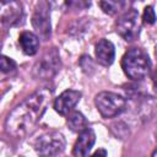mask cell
Masks as SVG:
<instances>
[{"mask_svg": "<svg viewBox=\"0 0 157 157\" xmlns=\"http://www.w3.org/2000/svg\"><path fill=\"white\" fill-rule=\"evenodd\" d=\"M16 67H17V65L11 58H9L6 55H0V71L1 72L11 74L16 70Z\"/></svg>", "mask_w": 157, "mask_h": 157, "instance_id": "cell-15", "label": "cell"}, {"mask_svg": "<svg viewBox=\"0 0 157 157\" xmlns=\"http://www.w3.org/2000/svg\"><path fill=\"white\" fill-rule=\"evenodd\" d=\"M140 29H141L140 15L135 9L125 10V12H123L115 22L117 33L126 42L135 40L140 34Z\"/></svg>", "mask_w": 157, "mask_h": 157, "instance_id": "cell-6", "label": "cell"}, {"mask_svg": "<svg viewBox=\"0 0 157 157\" xmlns=\"http://www.w3.org/2000/svg\"><path fill=\"white\" fill-rule=\"evenodd\" d=\"M32 26L37 32V37L43 40H48L52 34V25H50V5L47 1H40L37 4L32 18Z\"/></svg>", "mask_w": 157, "mask_h": 157, "instance_id": "cell-7", "label": "cell"}, {"mask_svg": "<svg viewBox=\"0 0 157 157\" xmlns=\"http://www.w3.org/2000/svg\"><path fill=\"white\" fill-rule=\"evenodd\" d=\"M94 54L98 64L103 66H109L113 64L115 58V48L113 43L105 38L99 39L94 45Z\"/></svg>", "mask_w": 157, "mask_h": 157, "instance_id": "cell-11", "label": "cell"}, {"mask_svg": "<svg viewBox=\"0 0 157 157\" xmlns=\"http://www.w3.org/2000/svg\"><path fill=\"white\" fill-rule=\"evenodd\" d=\"M96 142V134L91 128H87L78 134V139L74 145L72 153L75 157H88Z\"/></svg>", "mask_w": 157, "mask_h": 157, "instance_id": "cell-10", "label": "cell"}, {"mask_svg": "<svg viewBox=\"0 0 157 157\" xmlns=\"http://www.w3.org/2000/svg\"><path fill=\"white\" fill-rule=\"evenodd\" d=\"M25 12L20 1L0 0V28H10L22 25Z\"/></svg>", "mask_w": 157, "mask_h": 157, "instance_id": "cell-8", "label": "cell"}, {"mask_svg": "<svg viewBox=\"0 0 157 157\" xmlns=\"http://www.w3.org/2000/svg\"><path fill=\"white\" fill-rule=\"evenodd\" d=\"M61 66L60 54L56 48H50L43 53V55L36 61L32 74L38 80H50L54 77Z\"/></svg>", "mask_w": 157, "mask_h": 157, "instance_id": "cell-3", "label": "cell"}, {"mask_svg": "<svg viewBox=\"0 0 157 157\" xmlns=\"http://www.w3.org/2000/svg\"><path fill=\"white\" fill-rule=\"evenodd\" d=\"M67 126L70 128L71 131L74 132H82L83 130H86L88 128V121L86 119V117L81 113V112H71L67 114V119H66Z\"/></svg>", "mask_w": 157, "mask_h": 157, "instance_id": "cell-13", "label": "cell"}, {"mask_svg": "<svg viewBox=\"0 0 157 157\" xmlns=\"http://www.w3.org/2000/svg\"><path fill=\"white\" fill-rule=\"evenodd\" d=\"M80 65L83 69V71H86V72H88L90 70H93V67H94L93 66V63H92V60H91V58L88 55H82L81 56Z\"/></svg>", "mask_w": 157, "mask_h": 157, "instance_id": "cell-17", "label": "cell"}, {"mask_svg": "<svg viewBox=\"0 0 157 157\" xmlns=\"http://www.w3.org/2000/svg\"><path fill=\"white\" fill-rule=\"evenodd\" d=\"M91 157H107V151L104 148H98Z\"/></svg>", "mask_w": 157, "mask_h": 157, "instance_id": "cell-18", "label": "cell"}, {"mask_svg": "<svg viewBox=\"0 0 157 157\" xmlns=\"http://www.w3.org/2000/svg\"><path fill=\"white\" fill-rule=\"evenodd\" d=\"M156 155H157V152H156V151H153V152H152V156H151V157H156Z\"/></svg>", "mask_w": 157, "mask_h": 157, "instance_id": "cell-19", "label": "cell"}, {"mask_svg": "<svg viewBox=\"0 0 157 157\" xmlns=\"http://www.w3.org/2000/svg\"><path fill=\"white\" fill-rule=\"evenodd\" d=\"M52 96V90L43 87L25 98L7 115L5 121L6 132L20 139L29 135L50 104Z\"/></svg>", "mask_w": 157, "mask_h": 157, "instance_id": "cell-1", "label": "cell"}, {"mask_svg": "<svg viewBox=\"0 0 157 157\" xmlns=\"http://www.w3.org/2000/svg\"><path fill=\"white\" fill-rule=\"evenodd\" d=\"M66 141L61 132L50 130L40 135L34 142V150L40 157H55L65 148Z\"/></svg>", "mask_w": 157, "mask_h": 157, "instance_id": "cell-5", "label": "cell"}, {"mask_svg": "<svg viewBox=\"0 0 157 157\" xmlns=\"http://www.w3.org/2000/svg\"><path fill=\"white\" fill-rule=\"evenodd\" d=\"M142 20L147 25H153L156 22V13L152 6H146L144 10V15H142Z\"/></svg>", "mask_w": 157, "mask_h": 157, "instance_id": "cell-16", "label": "cell"}, {"mask_svg": "<svg viewBox=\"0 0 157 157\" xmlns=\"http://www.w3.org/2000/svg\"><path fill=\"white\" fill-rule=\"evenodd\" d=\"M94 104L103 118H114L125 110L126 99L118 93L103 91L94 97Z\"/></svg>", "mask_w": 157, "mask_h": 157, "instance_id": "cell-4", "label": "cell"}, {"mask_svg": "<svg viewBox=\"0 0 157 157\" xmlns=\"http://www.w3.org/2000/svg\"><path fill=\"white\" fill-rule=\"evenodd\" d=\"M99 7L103 10V12L108 15H115L121 10H125L128 6V2L125 1H99Z\"/></svg>", "mask_w": 157, "mask_h": 157, "instance_id": "cell-14", "label": "cell"}, {"mask_svg": "<svg viewBox=\"0 0 157 157\" xmlns=\"http://www.w3.org/2000/svg\"><path fill=\"white\" fill-rule=\"evenodd\" d=\"M82 93L76 90H66L54 101V109L60 115H67L80 102Z\"/></svg>", "mask_w": 157, "mask_h": 157, "instance_id": "cell-9", "label": "cell"}, {"mask_svg": "<svg viewBox=\"0 0 157 157\" xmlns=\"http://www.w3.org/2000/svg\"><path fill=\"white\" fill-rule=\"evenodd\" d=\"M151 66L152 64L148 55L140 48L129 49L121 59V67L125 75L131 80L139 81L148 76Z\"/></svg>", "mask_w": 157, "mask_h": 157, "instance_id": "cell-2", "label": "cell"}, {"mask_svg": "<svg viewBox=\"0 0 157 157\" xmlns=\"http://www.w3.org/2000/svg\"><path fill=\"white\" fill-rule=\"evenodd\" d=\"M18 43L26 55H34L39 49V38L33 32H22L18 37Z\"/></svg>", "mask_w": 157, "mask_h": 157, "instance_id": "cell-12", "label": "cell"}]
</instances>
